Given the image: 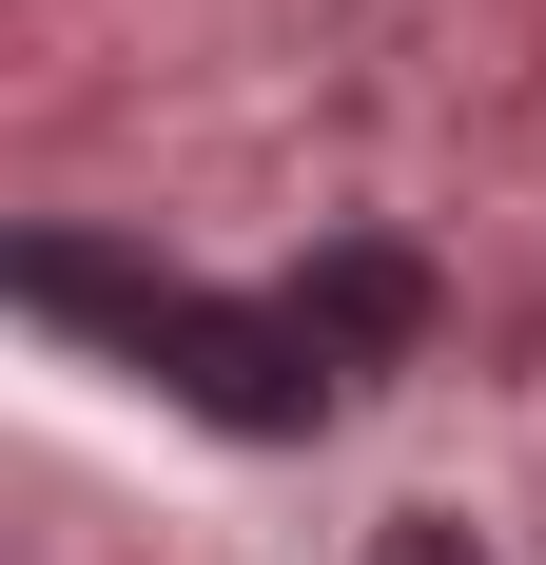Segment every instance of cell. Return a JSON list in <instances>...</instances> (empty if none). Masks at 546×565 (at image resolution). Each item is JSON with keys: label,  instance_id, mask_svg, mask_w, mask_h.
<instances>
[{"label": "cell", "instance_id": "6da1fadb", "mask_svg": "<svg viewBox=\"0 0 546 565\" xmlns=\"http://www.w3.org/2000/svg\"><path fill=\"white\" fill-rule=\"evenodd\" d=\"M20 292H40V312H98V332L137 351L176 409H216V429H313V409L351 391V371H332V332L293 312V292H254V312H234V292H176V274H98L78 234H40V254H20Z\"/></svg>", "mask_w": 546, "mask_h": 565}, {"label": "cell", "instance_id": "7a4b0ae2", "mask_svg": "<svg viewBox=\"0 0 546 565\" xmlns=\"http://www.w3.org/2000/svg\"><path fill=\"white\" fill-rule=\"evenodd\" d=\"M293 312L332 332V371H371V351H410V332H430V274L351 234V254H313V274H293Z\"/></svg>", "mask_w": 546, "mask_h": 565}, {"label": "cell", "instance_id": "3957f363", "mask_svg": "<svg viewBox=\"0 0 546 565\" xmlns=\"http://www.w3.org/2000/svg\"><path fill=\"white\" fill-rule=\"evenodd\" d=\"M371 565H489V546H469V526H430V508H410V526H371Z\"/></svg>", "mask_w": 546, "mask_h": 565}]
</instances>
